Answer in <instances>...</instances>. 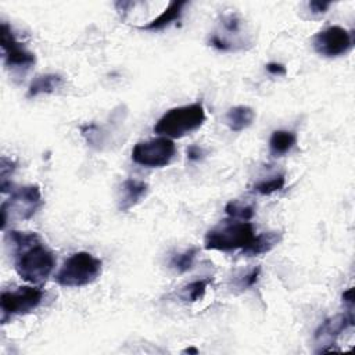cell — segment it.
I'll list each match as a JSON object with an SVG mask.
<instances>
[{
	"mask_svg": "<svg viewBox=\"0 0 355 355\" xmlns=\"http://www.w3.org/2000/svg\"><path fill=\"white\" fill-rule=\"evenodd\" d=\"M6 241L12 248L14 268L22 280L32 284L47 280L55 266V258L36 233L11 230L6 234Z\"/></svg>",
	"mask_w": 355,
	"mask_h": 355,
	"instance_id": "obj_1",
	"label": "cell"
},
{
	"mask_svg": "<svg viewBox=\"0 0 355 355\" xmlns=\"http://www.w3.org/2000/svg\"><path fill=\"white\" fill-rule=\"evenodd\" d=\"M204 122L205 110L198 101L168 110L154 125V132L169 139H180L200 129Z\"/></svg>",
	"mask_w": 355,
	"mask_h": 355,
	"instance_id": "obj_2",
	"label": "cell"
},
{
	"mask_svg": "<svg viewBox=\"0 0 355 355\" xmlns=\"http://www.w3.org/2000/svg\"><path fill=\"white\" fill-rule=\"evenodd\" d=\"M103 269L101 259L90 252L79 251L65 259L55 275V282L62 287H82L93 283Z\"/></svg>",
	"mask_w": 355,
	"mask_h": 355,
	"instance_id": "obj_3",
	"label": "cell"
},
{
	"mask_svg": "<svg viewBox=\"0 0 355 355\" xmlns=\"http://www.w3.org/2000/svg\"><path fill=\"white\" fill-rule=\"evenodd\" d=\"M42 193L37 184L11 189V197L3 201L0 208L1 229H6L7 222L31 219L42 207Z\"/></svg>",
	"mask_w": 355,
	"mask_h": 355,
	"instance_id": "obj_4",
	"label": "cell"
},
{
	"mask_svg": "<svg viewBox=\"0 0 355 355\" xmlns=\"http://www.w3.org/2000/svg\"><path fill=\"white\" fill-rule=\"evenodd\" d=\"M255 236L254 226L250 222H226L211 229L204 239L207 250L233 251L244 248Z\"/></svg>",
	"mask_w": 355,
	"mask_h": 355,
	"instance_id": "obj_5",
	"label": "cell"
},
{
	"mask_svg": "<svg viewBox=\"0 0 355 355\" xmlns=\"http://www.w3.org/2000/svg\"><path fill=\"white\" fill-rule=\"evenodd\" d=\"M175 154L176 146L173 140L165 136L139 141L132 148L133 162L146 168H164L171 164Z\"/></svg>",
	"mask_w": 355,
	"mask_h": 355,
	"instance_id": "obj_6",
	"label": "cell"
},
{
	"mask_svg": "<svg viewBox=\"0 0 355 355\" xmlns=\"http://www.w3.org/2000/svg\"><path fill=\"white\" fill-rule=\"evenodd\" d=\"M44 293L39 287L22 286L12 291H3L0 298L1 323L17 315H26L36 309L43 301Z\"/></svg>",
	"mask_w": 355,
	"mask_h": 355,
	"instance_id": "obj_7",
	"label": "cell"
},
{
	"mask_svg": "<svg viewBox=\"0 0 355 355\" xmlns=\"http://www.w3.org/2000/svg\"><path fill=\"white\" fill-rule=\"evenodd\" d=\"M313 50L323 57H340L354 47L352 33L343 26L333 25L318 32L312 39Z\"/></svg>",
	"mask_w": 355,
	"mask_h": 355,
	"instance_id": "obj_8",
	"label": "cell"
},
{
	"mask_svg": "<svg viewBox=\"0 0 355 355\" xmlns=\"http://www.w3.org/2000/svg\"><path fill=\"white\" fill-rule=\"evenodd\" d=\"M1 55L4 65L11 69H29L36 57L29 51L12 33L11 26L7 22H1Z\"/></svg>",
	"mask_w": 355,
	"mask_h": 355,
	"instance_id": "obj_9",
	"label": "cell"
},
{
	"mask_svg": "<svg viewBox=\"0 0 355 355\" xmlns=\"http://www.w3.org/2000/svg\"><path fill=\"white\" fill-rule=\"evenodd\" d=\"M354 326V315L352 309L348 313H340L326 319L315 331V340L318 343H324L327 345H333L334 340L348 327Z\"/></svg>",
	"mask_w": 355,
	"mask_h": 355,
	"instance_id": "obj_10",
	"label": "cell"
},
{
	"mask_svg": "<svg viewBox=\"0 0 355 355\" xmlns=\"http://www.w3.org/2000/svg\"><path fill=\"white\" fill-rule=\"evenodd\" d=\"M148 193V184L137 179H126L121 184L118 208L122 212H128L130 208L137 205Z\"/></svg>",
	"mask_w": 355,
	"mask_h": 355,
	"instance_id": "obj_11",
	"label": "cell"
},
{
	"mask_svg": "<svg viewBox=\"0 0 355 355\" xmlns=\"http://www.w3.org/2000/svg\"><path fill=\"white\" fill-rule=\"evenodd\" d=\"M283 234L280 232H265L261 234H255L252 240L241 250L245 257H257L269 252L273 250L280 241Z\"/></svg>",
	"mask_w": 355,
	"mask_h": 355,
	"instance_id": "obj_12",
	"label": "cell"
},
{
	"mask_svg": "<svg viewBox=\"0 0 355 355\" xmlns=\"http://www.w3.org/2000/svg\"><path fill=\"white\" fill-rule=\"evenodd\" d=\"M186 4H187V1H184V0L171 1L169 6L157 18H154L151 22L140 26V29L141 31H161V29L169 26L172 22L180 19Z\"/></svg>",
	"mask_w": 355,
	"mask_h": 355,
	"instance_id": "obj_13",
	"label": "cell"
},
{
	"mask_svg": "<svg viewBox=\"0 0 355 355\" xmlns=\"http://www.w3.org/2000/svg\"><path fill=\"white\" fill-rule=\"evenodd\" d=\"M64 79L58 73H43L33 78L28 87V97H36L40 94H50L54 93L61 85Z\"/></svg>",
	"mask_w": 355,
	"mask_h": 355,
	"instance_id": "obj_14",
	"label": "cell"
},
{
	"mask_svg": "<svg viewBox=\"0 0 355 355\" xmlns=\"http://www.w3.org/2000/svg\"><path fill=\"white\" fill-rule=\"evenodd\" d=\"M254 118H255L254 110L247 105L233 107L225 115L226 125L232 132H241L247 129L254 122Z\"/></svg>",
	"mask_w": 355,
	"mask_h": 355,
	"instance_id": "obj_15",
	"label": "cell"
},
{
	"mask_svg": "<svg viewBox=\"0 0 355 355\" xmlns=\"http://www.w3.org/2000/svg\"><path fill=\"white\" fill-rule=\"evenodd\" d=\"M297 144V135L291 130H275L269 139V153L272 157H283Z\"/></svg>",
	"mask_w": 355,
	"mask_h": 355,
	"instance_id": "obj_16",
	"label": "cell"
},
{
	"mask_svg": "<svg viewBox=\"0 0 355 355\" xmlns=\"http://www.w3.org/2000/svg\"><path fill=\"white\" fill-rule=\"evenodd\" d=\"M225 212L230 218H236L240 220H250L255 214V207L252 204H247L239 200H232L226 204Z\"/></svg>",
	"mask_w": 355,
	"mask_h": 355,
	"instance_id": "obj_17",
	"label": "cell"
},
{
	"mask_svg": "<svg viewBox=\"0 0 355 355\" xmlns=\"http://www.w3.org/2000/svg\"><path fill=\"white\" fill-rule=\"evenodd\" d=\"M198 252V248L191 247L180 254H175L171 259V268H173L176 272L179 273H184L189 272L196 261V255Z\"/></svg>",
	"mask_w": 355,
	"mask_h": 355,
	"instance_id": "obj_18",
	"label": "cell"
},
{
	"mask_svg": "<svg viewBox=\"0 0 355 355\" xmlns=\"http://www.w3.org/2000/svg\"><path fill=\"white\" fill-rule=\"evenodd\" d=\"M286 184V176L284 173H279L272 176L270 179L266 180H261L258 183L254 184V191L262 194V196H269L272 193H276L279 190H282Z\"/></svg>",
	"mask_w": 355,
	"mask_h": 355,
	"instance_id": "obj_19",
	"label": "cell"
},
{
	"mask_svg": "<svg viewBox=\"0 0 355 355\" xmlns=\"http://www.w3.org/2000/svg\"><path fill=\"white\" fill-rule=\"evenodd\" d=\"M209 283H211V279H201V280H194L189 283L183 288V298L191 302L201 300L205 295V291Z\"/></svg>",
	"mask_w": 355,
	"mask_h": 355,
	"instance_id": "obj_20",
	"label": "cell"
},
{
	"mask_svg": "<svg viewBox=\"0 0 355 355\" xmlns=\"http://www.w3.org/2000/svg\"><path fill=\"white\" fill-rule=\"evenodd\" d=\"M14 169H15V162L6 157H1V164H0L1 182H8V176L14 172Z\"/></svg>",
	"mask_w": 355,
	"mask_h": 355,
	"instance_id": "obj_21",
	"label": "cell"
},
{
	"mask_svg": "<svg viewBox=\"0 0 355 355\" xmlns=\"http://www.w3.org/2000/svg\"><path fill=\"white\" fill-rule=\"evenodd\" d=\"M259 275H261V268H259V266L251 269L247 275L243 276V279H241V282H240V286H241L243 288H244V287H245V288H247V287H252V286L258 282Z\"/></svg>",
	"mask_w": 355,
	"mask_h": 355,
	"instance_id": "obj_22",
	"label": "cell"
},
{
	"mask_svg": "<svg viewBox=\"0 0 355 355\" xmlns=\"http://www.w3.org/2000/svg\"><path fill=\"white\" fill-rule=\"evenodd\" d=\"M222 24L227 32H239L240 31V18L236 14L225 15Z\"/></svg>",
	"mask_w": 355,
	"mask_h": 355,
	"instance_id": "obj_23",
	"label": "cell"
},
{
	"mask_svg": "<svg viewBox=\"0 0 355 355\" xmlns=\"http://www.w3.org/2000/svg\"><path fill=\"white\" fill-rule=\"evenodd\" d=\"M330 6H331L330 1H320V0H313L309 3V8L313 14H323L329 10Z\"/></svg>",
	"mask_w": 355,
	"mask_h": 355,
	"instance_id": "obj_24",
	"label": "cell"
},
{
	"mask_svg": "<svg viewBox=\"0 0 355 355\" xmlns=\"http://www.w3.org/2000/svg\"><path fill=\"white\" fill-rule=\"evenodd\" d=\"M186 154H187V158H189L190 161L196 162V161H200V159L202 158V155H204V150H202L200 146L193 144V146L187 147Z\"/></svg>",
	"mask_w": 355,
	"mask_h": 355,
	"instance_id": "obj_25",
	"label": "cell"
},
{
	"mask_svg": "<svg viewBox=\"0 0 355 355\" xmlns=\"http://www.w3.org/2000/svg\"><path fill=\"white\" fill-rule=\"evenodd\" d=\"M266 71H268L270 75H273V76H283V75L287 73L286 67H284L283 64H280V62H269V64L266 65Z\"/></svg>",
	"mask_w": 355,
	"mask_h": 355,
	"instance_id": "obj_26",
	"label": "cell"
},
{
	"mask_svg": "<svg viewBox=\"0 0 355 355\" xmlns=\"http://www.w3.org/2000/svg\"><path fill=\"white\" fill-rule=\"evenodd\" d=\"M343 301H344V304L349 305V308L352 309V305H354V288H352V287L348 288L347 291H344V294H343Z\"/></svg>",
	"mask_w": 355,
	"mask_h": 355,
	"instance_id": "obj_27",
	"label": "cell"
},
{
	"mask_svg": "<svg viewBox=\"0 0 355 355\" xmlns=\"http://www.w3.org/2000/svg\"><path fill=\"white\" fill-rule=\"evenodd\" d=\"M183 352H184V354H197V352H198V349H197V348H193V347H190V348L184 349Z\"/></svg>",
	"mask_w": 355,
	"mask_h": 355,
	"instance_id": "obj_28",
	"label": "cell"
}]
</instances>
